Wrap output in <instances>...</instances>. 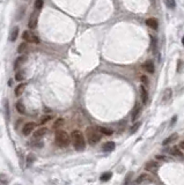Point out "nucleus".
<instances>
[{
    "mask_svg": "<svg viewBox=\"0 0 184 185\" xmlns=\"http://www.w3.org/2000/svg\"><path fill=\"white\" fill-rule=\"evenodd\" d=\"M71 140H72V144L74 146V148L77 150H83L86 147V140H85V137L81 131L79 130H75L72 132L71 134Z\"/></svg>",
    "mask_w": 184,
    "mask_h": 185,
    "instance_id": "1",
    "label": "nucleus"
},
{
    "mask_svg": "<svg viewBox=\"0 0 184 185\" xmlns=\"http://www.w3.org/2000/svg\"><path fill=\"white\" fill-rule=\"evenodd\" d=\"M56 144L64 148V147H67L71 142V137H70V134L66 132V131H63V130H58L56 132Z\"/></svg>",
    "mask_w": 184,
    "mask_h": 185,
    "instance_id": "2",
    "label": "nucleus"
},
{
    "mask_svg": "<svg viewBox=\"0 0 184 185\" xmlns=\"http://www.w3.org/2000/svg\"><path fill=\"white\" fill-rule=\"evenodd\" d=\"M101 134H102V133L98 131L97 127L89 126V127H87V130H86L87 140H88L89 144H92V145H95V144H97L100 140H101Z\"/></svg>",
    "mask_w": 184,
    "mask_h": 185,
    "instance_id": "3",
    "label": "nucleus"
},
{
    "mask_svg": "<svg viewBox=\"0 0 184 185\" xmlns=\"http://www.w3.org/2000/svg\"><path fill=\"white\" fill-rule=\"evenodd\" d=\"M23 40L27 42V43H31V44H40V38L35 35V34H32L30 32L29 30H26L23 31V35H22Z\"/></svg>",
    "mask_w": 184,
    "mask_h": 185,
    "instance_id": "4",
    "label": "nucleus"
},
{
    "mask_svg": "<svg viewBox=\"0 0 184 185\" xmlns=\"http://www.w3.org/2000/svg\"><path fill=\"white\" fill-rule=\"evenodd\" d=\"M37 22H38V16H37V13H32L30 19H29V22H28V26L30 29H35L37 27Z\"/></svg>",
    "mask_w": 184,
    "mask_h": 185,
    "instance_id": "5",
    "label": "nucleus"
},
{
    "mask_svg": "<svg viewBox=\"0 0 184 185\" xmlns=\"http://www.w3.org/2000/svg\"><path fill=\"white\" fill-rule=\"evenodd\" d=\"M35 127H36L35 123H27L22 128V133L24 134V136H29V134L35 130Z\"/></svg>",
    "mask_w": 184,
    "mask_h": 185,
    "instance_id": "6",
    "label": "nucleus"
},
{
    "mask_svg": "<svg viewBox=\"0 0 184 185\" xmlns=\"http://www.w3.org/2000/svg\"><path fill=\"white\" fill-rule=\"evenodd\" d=\"M144 70L147 72V73H149V74H152V73H154V71H155V67H154V63L152 61V60H147V61H145V64H144Z\"/></svg>",
    "mask_w": 184,
    "mask_h": 185,
    "instance_id": "7",
    "label": "nucleus"
},
{
    "mask_svg": "<svg viewBox=\"0 0 184 185\" xmlns=\"http://www.w3.org/2000/svg\"><path fill=\"white\" fill-rule=\"evenodd\" d=\"M27 61V56H24V55H21L18 59L15 60V64H14V68L15 70H18V68H20V67L24 64Z\"/></svg>",
    "mask_w": 184,
    "mask_h": 185,
    "instance_id": "8",
    "label": "nucleus"
},
{
    "mask_svg": "<svg viewBox=\"0 0 184 185\" xmlns=\"http://www.w3.org/2000/svg\"><path fill=\"white\" fill-rule=\"evenodd\" d=\"M171 96H173L171 89H170V88H167V89L163 92V96H162V102H163V103H167V102H169V101L171 99Z\"/></svg>",
    "mask_w": 184,
    "mask_h": 185,
    "instance_id": "9",
    "label": "nucleus"
},
{
    "mask_svg": "<svg viewBox=\"0 0 184 185\" xmlns=\"http://www.w3.org/2000/svg\"><path fill=\"white\" fill-rule=\"evenodd\" d=\"M156 168H158V163L155 161H148L145 164V170H147V171H154Z\"/></svg>",
    "mask_w": 184,
    "mask_h": 185,
    "instance_id": "10",
    "label": "nucleus"
},
{
    "mask_svg": "<svg viewBox=\"0 0 184 185\" xmlns=\"http://www.w3.org/2000/svg\"><path fill=\"white\" fill-rule=\"evenodd\" d=\"M46 132H47V130H46L45 127H40L37 131L34 132V138H35V139H40V138H42V137L45 136Z\"/></svg>",
    "mask_w": 184,
    "mask_h": 185,
    "instance_id": "11",
    "label": "nucleus"
},
{
    "mask_svg": "<svg viewBox=\"0 0 184 185\" xmlns=\"http://www.w3.org/2000/svg\"><path fill=\"white\" fill-rule=\"evenodd\" d=\"M146 24H147L149 28L154 29V30H156V29H158V27H159V22H158V20H156V19H154V18H150V19H148V20L146 21Z\"/></svg>",
    "mask_w": 184,
    "mask_h": 185,
    "instance_id": "12",
    "label": "nucleus"
},
{
    "mask_svg": "<svg viewBox=\"0 0 184 185\" xmlns=\"http://www.w3.org/2000/svg\"><path fill=\"white\" fill-rule=\"evenodd\" d=\"M115 147H116V145H115L113 141H108L102 146V149L104 150V152H112V150L115 149Z\"/></svg>",
    "mask_w": 184,
    "mask_h": 185,
    "instance_id": "13",
    "label": "nucleus"
},
{
    "mask_svg": "<svg viewBox=\"0 0 184 185\" xmlns=\"http://www.w3.org/2000/svg\"><path fill=\"white\" fill-rule=\"evenodd\" d=\"M140 96H141L142 103H146L147 99H148V92L145 88V86H140Z\"/></svg>",
    "mask_w": 184,
    "mask_h": 185,
    "instance_id": "14",
    "label": "nucleus"
},
{
    "mask_svg": "<svg viewBox=\"0 0 184 185\" xmlns=\"http://www.w3.org/2000/svg\"><path fill=\"white\" fill-rule=\"evenodd\" d=\"M18 36H19V27H16V26H15V27L12 29V31H11L9 40H11L12 42H14V41H16Z\"/></svg>",
    "mask_w": 184,
    "mask_h": 185,
    "instance_id": "15",
    "label": "nucleus"
},
{
    "mask_svg": "<svg viewBox=\"0 0 184 185\" xmlns=\"http://www.w3.org/2000/svg\"><path fill=\"white\" fill-rule=\"evenodd\" d=\"M26 89V83H20V85L15 88V95L16 96H21Z\"/></svg>",
    "mask_w": 184,
    "mask_h": 185,
    "instance_id": "16",
    "label": "nucleus"
},
{
    "mask_svg": "<svg viewBox=\"0 0 184 185\" xmlns=\"http://www.w3.org/2000/svg\"><path fill=\"white\" fill-rule=\"evenodd\" d=\"M147 180H150V176H148L147 174H141V175L136 179V183H137V184H140V183L147 182Z\"/></svg>",
    "mask_w": 184,
    "mask_h": 185,
    "instance_id": "17",
    "label": "nucleus"
},
{
    "mask_svg": "<svg viewBox=\"0 0 184 185\" xmlns=\"http://www.w3.org/2000/svg\"><path fill=\"white\" fill-rule=\"evenodd\" d=\"M15 79H16V81H23L24 79H26V73H24V71H22V70H19L18 72H16V74H15Z\"/></svg>",
    "mask_w": 184,
    "mask_h": 185,
    "instance_id": "18",
    "label": "nucleus"
},
{
    "mask_svg": "<svg viewBox=\"0 0 184 185\" xmlns=\"http://www.w3.org/2000/svg\"><path fill=\"white\" fill-rule=\"evenodd\" d=\"M177 133H174V134H171V136L170 137H168V138H167L163 142H162V145L163 146H166V145H168V144H170V142H173V141H175L176 139H177Z\"/></svg>",
    "mask_w": 184,
    "mask_h": 185,
    "instance_id": "19",
    "label": "nucleus"
},
{
    "mask_svg": "<svg viewBox=\"0 0 184 185\" xmlns=\"http://www.w3.org/2000/svg\"><path fill=\"white\" fill-rule=\"evenodd\" d=\"M27 50H28V44H27V42H26V43H22V44L19 45V47H18V52H19L20 55H23V53H26Z\"/></svg>",
    "mask_w": 184,
    "mask_h": 185,
    "instance_id": "20",
    "label": "nucleus"
},
{
    "mask_svg": "<svg viewBox=\"0 0 184 185\" xmlns=\"http://www.w3.org/2000/svg\"><path fill=\"white\" fill-rule=\"evenodd\" d=\"M16 110H18V112H20V113H26V107H24V104L21 102V101H19L18 103H16Z\"/></svg>",
    "mask_w": 184,
    "mask_h": 185,
    "instance_id": "21",
    "label": "nucleus"
},
{
    "mask_svg": "<svg viewBox=\"0 0 184 185\" xmlns=\"http://www.w3.org/2000/svg\"><path fill=\"white\" fill-rule=\"evenodd\" d=\"M97 128H98V131L101 132L102 134H106V136H111V134H112V131H111L110 128H107V127H101V126L97 127Z\"/></svg>",
    "mask_w": 184,
    "mask_h": 185,
    "instance_id": "22",
    "label": "nucleus"
},
{
    "mask_svg": "<svg viewBox=\"0 0 184 185\" xmlns=\"http://www.w3.org/2000/svg\"><path fill=\"white\" fill-rule=\"evenodd\" d=\"M164 4L168 8H175V6H176L175 0H164Z\"/></svg>",
    "mask_w": 184,
    "mask_h": 185,
    "instance_id": "23",
    "label": "nucleus"
},
{
    "mask_svg": "<svg viewBox=\"0 0 184 185\" xmlns=\"http://www.w3.org/2000/svg\"><path fill=\"white\" fill-rule=\"evenodd\" d=\"M111 176H112L111 172H104V174H102V176H101V180H102V182H108V180L111 178Z\"/></svg>",
    "mask_w": 184,
    "mask_h": 185,
    "instance_id": "24",
    "label": "nucleus"
},
{
    "mask_svg": "<svg viewBox=\"0 0 184 185\" xmlns=\"http://www.w3.org/2000/svg\"><path fill=\"white\" fill-rule=\"evenodd\" d=\"M170 154H173V155H176V156H182L183 154H182V152L177 148V147H174L171 150H170Z\"/></svg>",
    "mask_w": 184,
    "mask_h": 185,
    "instance_id": "25",
    "label": "nucleus"
},
{
    "mask_svg": "<svg viewBox=\"0 0 184 185\" xmlns=\"http://www.w3.org/2000/svg\"><path fill=\"white\" fill-rule=\"evenodd\" d=\"M43 1H44V0H36V1H35V7H36V9H41V8L43 7Z\"/></svg>",
    "mask_w": 184,
    "mask_h": 185,
    "instance_id": "26",
    "label": "nucleus"
},
{
    "mask_svg": "<svg viewBox=\"0 0 184 185\" xmlns=\"http://www.w3.org/2000/svg\"><path fill=\"white\" fill-rule=\"evenodd\" d=\"M63 124H64V119H61V118H60V119H58V120L55 123L53 127H55V128H59V127H60Z\"/></svg>",
    "mask_w": 184,
    "mask_h": 185,
    "instance_id": "27",
    "label": "nucleus"
},
{
    "mask_svg": "<svg viewBox=\"0 0 184 185\" xmlns=\"http://www.w3.org/2000/svg\"><path fill=\"white\" fill-rule=\"evenodd\" d=\"M50 119H51V116H45V117H43V119L41 120V124H44V123L49 122Z\"/></svg>",
    "mask_w": 184,
    "mask_h": 185,
    "instance_id": "28",
    "label": "nucleus"
},
{
    "mask_svg": "<svg viewBox=\"0 0 184 185\" xmlns=\"http://www.w3.org/2000/svg\"><path fill=\"white\" fill-rule=\"evenodd\" d=\"M140 80H141L142 82H145V83H148V79H147V76H145V75H141Z\"/></svg>",
    "mask_w": 184,
    "mask_h": 185,
    "instance_id": "29",
    "label": "nucleus"
},
{
    "mask_svg": "<svg viewBox=\"0 0 184 185\" xmlns=\"http://www.w3.org/2000/svg\"><path fill=\"white\" fill-rule=\"evenodd\" d=\"M178 148H181V149H183V150H184V140L179 142V146H178Z\"/></svg>",
    "mask_w": 184,
    "mask_h": 185,
    "instance_id": "30",
    "label": "nucleus"
},
{
    "mask_svg": "<svg viewBox=\"0 0 184 185\" xmlns=\"http://www.w3.org/2000/svg\"><path fill=\"white\" fill-rule=\"evenodd\" d=\"M139 125H140V124H139V123H138V124H137V125H135V126H133V127H132V130H131V131H132V132H135V131H136V130H137V128H138V126H139Z\"/></svg>",
    "mask_w": 184,
    "mask_h": 185,
    "instance_id": "31",
    "label": "nucleus"
},
{
    "mask_svg": "<svg viewBox=\"0 0 184 185\" xmlns=\"http://www.w3.org/2000/svg\"><path fill=\"white\" fill-rule=\"evenodd\" d=\"M177 63H178V68H177V71H178V72H179V71H181V65H183V64H182V63H183V61H181V60H178V61H177Z\"/></svg>",
    "mask_w": 184,
    "mask_h": 185,
    "instance_id": "32",
    "label": "nucleus"
},
{
    "mask_svg": "<svg viewBox=\"0 0 184 185\" xmlns=\"http://www.w3.org/2000/svg\"><path fill=\"white\" fill-rule=\"evenodd\" d=\"M176 119H177V117L175 116V117H174V119L171 120V125H173V124H175V122H176Z\"/></svg>",
    "mask_w": 184,
    "mask_h": 185,
    "instance_id": "33",
    "label": "nucleus"
},
{
    "mask_svg": "<svg viewBox=\"0 0 184 185\" xmlns=\"http://www.w3.org/2000/svg\"><path fill=\"white\" fill-rule=\"evenodd\" d=\"M156 159H159V160H163V159H164V156H160V155H158V156H156Z\"/></svg>",
    "mask_w": 184,
    "mask_h": 185,
    "instance_id": "34",
    "label": "nucleus"
},
{
    "mask_svg": "<svg viewBox=\"0 0 184 185\" xmlns=\"http://www.w3.org/2000/svg\"><path fill=\"white\" fill-rule=\"evenodd\" d=\"M182 43H183V45H184V36H183V38H182Z\"/></svg>",
    "mask_w": 184,
    "mask_h": 185,
    "instance_id": "35",
    "label": "nucleus"
}]
</instances>
